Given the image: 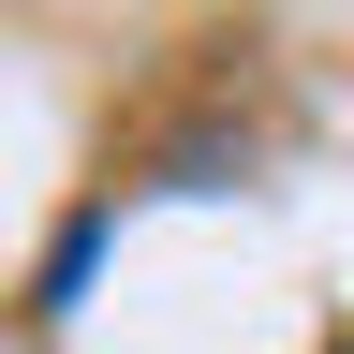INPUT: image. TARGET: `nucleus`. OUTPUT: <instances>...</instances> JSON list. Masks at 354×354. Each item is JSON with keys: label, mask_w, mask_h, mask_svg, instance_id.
I'll list each match as a JSON object with an SVG mask.
<instances>
[{"label": "nucleus", "mask_w": 354, "mask_h": 354, "mask_svg": "<svg viewBox=\"0 0 354 354\" xmlns=\"http://www.w3.org/2000/svg\"><path fill=\"white\" fill-rule=\"evenodd\" d=\"M339 354H354V339H339Z\"/></svg>", "instance_id": "1"}]
</instances>
